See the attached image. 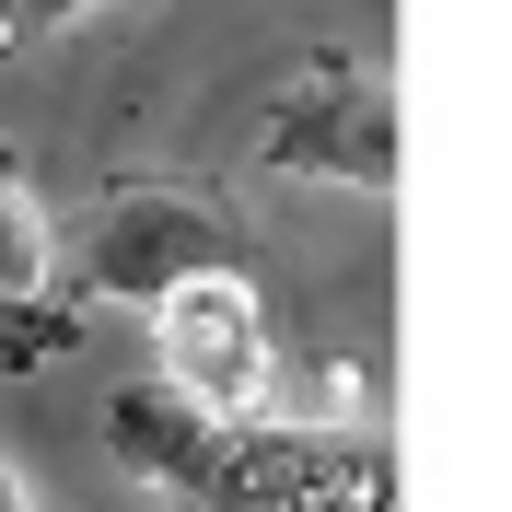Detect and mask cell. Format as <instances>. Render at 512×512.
Instances as JSON below:
<instances>
[{
	"label": "cell",
	"instance_id": "cell-1",
	"mask_svg": "<svg viewBox=\"0 0 512 512\" xmlns=\"http://www.w3.org/2000/svg\"><path fill=\"white\" fill-rule=\"evenodd\" d=\"M105 454L187 512H396V454L315 419H198L163 384L105 396Z\"/></svg>",
	"mask_w": 512,
	"mask_h": 512
},
{
	"label": "cell",
	"instance_id": "cell-6",
	"mask_svg": "<svg viewBox=\"0 0 512 512\" xmlns=\"http://www.w3.org/2000/svg\"><path fill=\"white\" fill-rule=\"evenodd\" d=\"M12 12H35V24H59V12H82V0H12Z\"/></svg>",
	"mask_w": 512,
	"mask_h": 512
},
{
	"label": "cell",
	"instance_id": "cell-7",
	"mask_svg": "<svg viewBox=\"0 0 512 512\" xmlns=\"http://www.w3.org/2000/svg\"><path fill=\"white\" fill-rule=\"evenodd\" d=\"M0 35H12V0H0Z\"/></svg>",
	"mask_w": 512,
	"mask_h": 512
},
{
	"label": "cell",
	"instance_id": "cell-4",
	"mask_svg": "<svg viewBox=\"0 0 512 512\" xmlns=\"http://www.w3.org/2000/svg\"><path fill=\"white\" fill-rule=\"evenodd\" d=\"M256 152L280 175H338V187L384 198L396 187V94L350 59H315V70H291L280 105L256 117Z\"/></svg>",
	"mask_w": 512,
	"mask_h": 512
},
{
	"label": "cell",
	"instance_id": "cell-5",
	"mask_svg": "<svg viewBox=\"0 0 512 512\" xmlns=\"http://www.w3.org/2000/svg\"><path fill=\"white\" fill-rule=\"evenodd\" d=\"M0 512H35V489L12 478V454H0Z\"/></svg>",
	"mask_w": 512,
	"mask_h": 512
},
{
	"label": "cell",
	"instance_id": "cell-2",
	"mask_svg": "<svg viewBox=\"0 0 512 512\" xmlns=\"http://www.w3.org/2000/svg\"><path fill=\"white\" fill-rule=\"evenodd\" d=\"M152 384L187 396L198 419H268L280 350H268V303L245 268H198L152 303Z\"/></svg>",
	"mask_w": 512,
	"mask_h": 512
},
{
	"label": "cell",
	"instance_id": "cell-3",
	"mask_svg": "<svg viewBox=\"0 0 512 512\" xmlns=\"http://www.w3.org/2000/svg\"><path fill=\"white\" fill-rule=\"evenodd\" d=\"M198 268H245V233L210 210L198 187H117L94 222L70 233V291L82 303H163Z\"/></svg>",
	"mask_w": 512,
	"mask_h": 512
}]
</instances>
